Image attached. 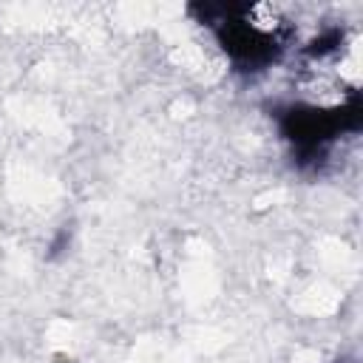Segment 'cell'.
Instances as JSON below:
<instances>
[{
    "label": "cell",
    "mask_w": 363,
    "mask_h": 363,
    "mask_svg": "<svg viewBox=\"0 0 363 363\" xmlns=\"http://www.w3.org/2000/svg\"><path fill=\"white\" fill-rule=\"evenodd\" d=\"M360 125V99L354 96L337 108L315 105H289L278 113L281 136L292 145L298 164H318L340 130H357Z\"/></svg>",
    "instance_id": "cell-1"
},
{
    "label": "cell",
    "mask_w": 363,
    "mask_h": 363,
    "mask_svg": "<svg viewBox=\"0 0 363 363\" xmlns=\"http://www.w3.org/2000/svg\"><path fill=\"white\" fill-rule=\"evenodd\" d=\"M218 17L210 20L216 28V40L221 51L230 57V62L241 71H261L272 65L281 54V40L272 28H267V20H252L250 11L230 14L227 6L213 9Z\"/></svg>",
    "instance_id": "cell-2"
},
{
    "label": "cell",
    "mask_w": 363,
    "mask_h": 363,
    "mask_svg": "<svg viewBox=\"0 0 363 363\" xmlns=\"http://www.w3.org/2000/svg\"><path fill=\"white\" fill-rule=\"evenodd\" d=\"M340 40H343V34H340L337 28H329V31H323L320 37H315V40L309 43L306 54H309V57H326V54H335V51L340 48Z\"/></svg>",
    "instance_id": "cell-3"
}]
</instances>
